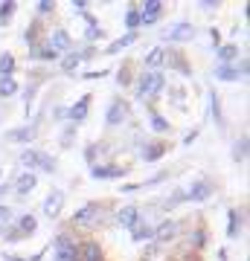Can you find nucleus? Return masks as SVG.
<instances>
[{
	"instance_id": "nucleus-25",
	"label": "nucleus",
	"mask_w": 250,
	"mask_h": 261,
	"mask_svg": "<svg viewBox=\"0 0 250 261\" xmlns=\"http://www.w3.org/2000/svg\"><path fill=\"white\" fill-rule=\"evenodd\" d=\"M35 229H38L35 215H24V218H20V224H18V232H20V235H32Z\"/></svg>"
},
{
	"instance_id": "nucleus-10",
	"label": "nucleus",
	"mask_w": 250,
	"mask_h": 261,
	"mask_svg": "<svg viewBox=\"0 0 250 261\" xmlns=\"http://www.w3.org/2000/svg\"><path fill=\"white\" fill-rule=\"evenodd\" d=\"M125 119H128V108H125L120 99L108 105V113H105V122H108V125H122Z\"/></svg>"
},
{
	"instance_id": "nucleus-18",
	"label": "nucleus",
	"mask_w": 250,
	"mask_h": 261,
	"mask_svg": "<svg viewBox=\"0 0 250 261\" xmlns=\"http://www.w3.org/2000/svg\"><path fill=\"white\" fill-rule=\"evenodd\" d=\"M241 224H244V215H241V209H230V226H227V238H239Z\"/></svg>"
},
{
	"instance_id": "nucleus-31",
	"label": "nucleus",
	"mask_w": 250,
	"mask_h": 261,
	"mask_svg": "<svg viewBox=\"0 0 250 261\" xmlns=\"http://www.w3.org/2000/svg\"><path fill=\"white\" fill-rule=\"evenodd\" d=\"M87 56H90V49H87V53H70V56H67L64 61H61V67H64V70H73V67L79 64L82 58H87Z\"/></svg>"
},
{
	"instance_id": "nucleus-34",
	"label": "nucleus",
	"mask_w": 250,
	"mask_h": 261,
	"mask_svg": "<svg viewBox=\"0 0 250 261\" xmlns=\"http://www.w3.org/2000/svg\"><path fill=\"white\" fill-rule=\"evenodd\" d=\"M151 128H154V130H160V134H166V130H169V122L163 119L160 113H151Z\"/></svg>"
},
{
	"instance_id": "nucleus-33",
	"label": "nucleus",
	"mask_w": 250,
	"mask_h": 261,
	"mask_svg": "<svg viewBox=\"0 0 250 261\" xmlns=\"http://www.w3.org/2000/svg\"><path fill=\"white\" fill-rule=\"evenodd\" d=\"M15 15V3L12 0H6V3H0V23H6V20Z\"/></svg>"
},
{
	"instance_id": "nucleus-12",
	"label": "nucleus",
	"mask_w": 250,
	"mask_h": 261,
	"mask_svg": "<svg viewBox=\"0 0 250 261\" xmlns=\"http://www.w3.org/2000/svg\"><path fill=\"white\" fill-rule=\"evenodd\" d=\"M73 47V41H70V35H67V29H56L53 35H50V49H56L58 56L64 53V49Z\"/></svg>"
},
{
	"instance_id": "nucleus-22",
	"label": "nucleus",
	"mask_w": 250,
	"mask_h": 261,
	"mask_svg": "<svg viewBox=\"0 0 250 261\" xmlns=\"http://www.w3.org/2000/svg\"><path fill=\"white\" fill-rule=\"evenodd\" d=\"M236 58H239V47H236V44L218 47V61H221V64H230V61H236Z\"/></svg>"
},
{
	"instance_id": "nucleus-28",
	"label": "nucleus",
	"mask_w": 250,
	"mask_h": 261,
	"mask_svg": "<svg viewBox=\"0 0 250 261\" xmlns=\"http://www.w3.org/2000/svg\"><path fill=\"white\" fill-rule=\"evenodd\" d=\"M125 27H128V32H137V27H140V12H137V6H131V9L125 12Z\"/></svg>"
},
{
	"instance_id": "nucleus-16",
	"label": "nucleus",
	"mask_w": 250,
	"mask_h": 261,
	"mask_svg": "<svg viewBox=\"0 0 250 261\" xmlns=\"http://www.w3.org/2000/svg\"><path fill=\"white\" fill-rule=\"evenodd\" d=\"M79 261H102V250L96 241H87L79 247Z\"/></svg>"
},
{
	"instance_id": "nucleus-6",
	"label": "nucleus",
	"mask_w": 250,
	"mask_h": 261,
	"mask_svg": "<svg viewBox=\"0 0 250 261\" xmlns=\"http://www.w3.org/2000/svg\"><path fill=\"white\" fill-rule=\"evenodd\" d=\"M137 12H140V27H151L163 15V0H146L143 9H137Z\"/></svg>"
},
{
	"instance_id": "nucleus-38",
	"label": "nucleus",
	"mask_w": 250,
	"mask_h": 261,
	"mask_svg": "<svg viewBox=\"0 0 250 261\" xmlns=\"http://www.w3.org/2000/svg\"><path fill=\"white\" fill-rule=\"evenodd\" d=\"M6 261H29V258H20V255H9Z\"/></svg>"
},
{
	"instance_id": "nucleus-9",
	"label": "nucleus",
	"mask_w": 250,
	"mask_h": 261,
	"mask_svg": "<svg viewBox=\"0 0 250 261\" xmlns=\"http://www.w3.org/2000/svg\"><path fill=\"white\" fill-rule=\"evenodd\" d=\"M125 174V166H90V177L93 180H113Z\"/></svg>"
},
{
	"instance_id": "nucleus-24",
	"label": "nucleus",
	"mask_w": 250,
	"mask_h": 261,
	"mask_svg": "<svg viewBox=\"0 0 250 261\" xmlns=\"http://www.w3.org/2000/svg\"><path fill=\"white\" fill-rule=\"evenodd\" d=\"M134 41H137V32H128L125 38H120V41H113V44H111L108 49H105V53H111V56H113V53H122V49H125V47H131Z\"/></svg>"
},
{
	"instance_id": "nucleus-5",
	"label": "nucleus",
	"mask_w": 250,
	"mask_h": 261,
	"mask_svg": "<svg viewBox=\"0 0 250 261\" xmlns=\"http://www.w3.org/2000/svg\"><path fill=\"white\" fill-rule=\"evenodd\" d=\"M163 38L172 41V44H186V41H192L195 38V27L192 23H186V20H180V23H175V27H169L166 32H163Z\"/></svg>"
},
{
	"instance_id": "nucleus-32",
	"label": "nucleus",
	"mask_w": 250,
	"mask_h": 261,
	"mask_svg": "<svg viewBox=\"0 0 250 261\" xmlns=\"http://www.w3.org/2000/svg\"><path fill=\"white\" fill-rule=\"evenodd\" d=\"M210 105H213V116H215V122H218V128H224V116H221V102H218V93H213Z\"/></svg>"
},
{
	"instance_id": "nucleus-23",
	"label": "nucleus",
	"mask_w": 250,
	"mask_h": 261,
	"mask_svg": "<svg viewBox=\"0 0 250 261\" xmlns=\"http://www.w3.org/2000/svg\"><path fill=\"white\" fill-rule=\"evenodd\" d=\"M12 70H15V56L3 53L0 56V79H12Z\"/></svg>"
},
{
	"instance_id": "nucleus-29",
	"label": "nucleus",
	"mask_w": 250,
	"mask_h": 261,
	"mask_svg": "<svg viewBox=\"0 0 250 261\" xmlns=\"http://www.w3.org/2000/svg\"><path fill=\"white\" fill-rule=\"evenodd\" d=\"M29 56H32V58H44V61H56L58 53H56V49H50V47H35Z\"/></svg>"
},
{
	"instance_id": "nucleus-8",
	"label": "nucleus",
	"mask_w": 250,
	"mask_h": 261,
	"mask_svg": "<svg viewBox=\"0 0 250 261\" xmlns=\"http://www.w3.org/2000/svg\"><path fill=\"white\" fill-rule=\"evenodd\" d=\"M213 195V183L210 180H198V183H192L189 186V192H184V200H207V197Z\"/></svg>"
},
{
	"instance_id": "nucleus-14",
	"label": "nucleus",
	"mask_w": 250,
	"mask_h": 261,
	"mask_svg": "<svg viewBox=\"0 0 250 261\" xmlns=\"http://www.w3.org/2000/svg\"><path fill=\"white\" fill-rule=\"evenodd\" d=\"M117 221H120V226H125V229L137 226L140 224V209L137 206H122L120 215H117Z\"/></svg>"
},
{
	"instance_id": "nucleus-26",
	"label": "nucleus",
	"mask_w": 250,
	"mask_h": 261,
	"mask_svg": "<svg viewBox=\"0 0 250 261\" xmlns=\"http://www.w3.org/2000/svg\"><path fill=\"white\" fill-rule=\"evenodd\" d=\"M244 157H247V137L236 140V145H233V160L236 163H244Z\"/></svg>"
},
{
	"instance_id": "nucleus-1",
	"label": "nucleus",
	"mask_w": 250,
	"mask_h": 261,
	"mask_svg": "<svg viewBox=\"0 0 250 261\" xmlns=\"http://www.w3.org/2000/svg\"><path fill=\"white\" fill-rule=\"evenodd\" d=\"M163 84H166V75L160 73V70H148V73L140 75L137 82V99H154V96L163 90Z\"/></svg>"
},
{
	"instance_id": "nucleus-21",
	"label": "nucleus",
	"mask_w": 250,
	"mask_h": 261,
	"mask_svg": "<svg viewBox=\"0 0 250 261\" xmlns=\"http://www.w3.org/2000/svg\"><path fill=\"white\" fill-rule=\"evenodd\" d=\"M163 61H166V49L163 47H151V53L146 56V67L148 70H154V67H160Z\"/></svg>"
},
{
	"instance_id": "nucleus-7",
	"label": "nucleus",
	"mask_w": 250,
	"mask_h": 261,
	"mask_svg": "<svg viewBox=\"0 0 250 261\" xmlns=\"http://www.w3.org/2000/svg\"><path fill=\"white\" fill-rule=\"evenodd\" d=\"M61 206H64V192L61 189H53L44 200V215L47 218H58L61 215Z\"/></svg>"
},
{
	"instance_id": "nucleus-19",
	"label": "nucleus",
	"mask_w": 250,
	"mask_h": 261,
	"mask_svg": "<svg viewBox=\"0 0 250 261\" xmlns=\"http://www.w3.org/2000/svg\"><path fill=\"white\" fill-rule=\"evenodd\" d=\"M32 137H35V128H15L6 134L9 142H32Z\"/></svg>"
},
{
	"instance_id": "nucleus-13",
	"label": "nucleus",
	"mask_w": 250,
	"mask_h": 261,
	"mask_svg": "<svg viewBox=\"0 0 250 261\" xmlns=\"http://www.w3.org/2000/svg\"><path fill=\"white\" fill-rule=\"evenodd\" d=\"M35 183H38L35 174H32V171H24V174H18V180L12 183V189H15L18 195H29V192L35 189Z\"/></svg>"
},
{
	"instance_id": "nucleus-35",
	"label": "nucleus",
	"mask_w": 250,
	"mask_h": 261,
	"mask_svg": "<svg viewBox=\"0 0 250 261\" xmlns=\"http://www.w3.org/2000/svg\"><path fill=\"white\" fill-rule=\"evenodd\" d=\"M12 218H15V215H12V209H9V206H0V226L12 224Z\"/></svg>"
},
{
	"instance_id": "nucleus-3",
	"label": "nucleus",
	"mask_w": 250,
	"mask_h": 261,
	"mask_svg": "<svg viewBox=\"0 0 250 261\" xmlns=\"http://www.w3.org/2000/svg\"><path fill=\"white\" fill-rule=\"evenodd\" d=\"M53 247H56V261H79V247L67 232L58 235Z\"/></svg>"
},
{
	"instance_id": "nucleus-17",
	"label": "nucleus",
	"mask_w": 250,
	"mask_h": 261,
	"mask_svg": "<svg viewBox=\"0 0 250 261\" xmlns=\"http://www.w3.org/2000/svg\"><path fill=\"white\" fill-rule=\"evenodd\" d=\"M87 108H90V96H82V99H79V105H73V108H70V119H73V125L84 122V116H87Z\"/></svg>"
},
{
	"instance_id": "nucleus-11",
	"label": "nucleus",
	"mask_w": 250,
	"mask_h": 261,
	"mask_svg": "<svg viewBox=\"0 0 250 261\" xmlns=\"http://www.w3.org/2000/svg\"><path fill=\"white\" fill-rule=\"evenodd\" d=\"M96 218H99V206H96V203H87V206H82V209L73 215V224L87 226V224H93Z\"/></svg>"
},
{
	"instance_id": "nucleus-30",
	"label": "nucleus",
	"mask_w": 250,
	"mask_h": 261,
	"mask_svg": "<svg viewBox=\"0 0 250 261\" xmlns=\"http://www.w3.org/2000/svg\"><path fill=\"white\" fill-rule=\"evenodd\" d=\"M163 151H166V145H148V148L143 151V157H146V163H154V160L163 157Z\"/></svg>"
},
{
	"instance_id": "nucleus-2",
	"label": "nucleus",
	"mask_w": 250,
	"mask_h": 261,
	"mask_svg": "<svg viewBox=\"0 0 250 261\" xmlns=\"http://www.w3.org/2000/svg\"><path fill=\"white\" fill-rule=\"evenodd\" d=\"M20 166L32 171V168H41V171H56V160L44 154V151H35V148H27L20 151Z\"/></svg>"
},
{
	"instance_id": "nucleus-15",
	"label": "nucleus",
	"mask_w": 250,
	"mask_h": 261,
	"mask_svg": "<svg viewBox=\"0 0 250 261\" xmlns=\"http://www.w3.org/2000/svg\"><path fill=\"white\" fill-rule=\"evenodd\" d=\"M175 235H177V224H175V221H163L160 226H154V238H157L160 244L172 241Z\"/></svg>"
},
{
	"instance_id": "nucleus-36",
	"label": "nucleus",
	"mask_w": 250,
	"mask_h": 261,
	"mask_svg": "<svg viewBox=\"0 0 250 261\" xmlns=\"http://www.w3.org/2000/svg\"><path fill=\"white\" fill-rule=\"evenodd\" d=\"M53 9H56L53 0H38V12H41V15H47V12H53Z\"/></svg>"
},
{
	"instance_id": "nucleus-37",
	"label": "nucleus",
	"mask_w": 250,
	"mask_h": 261,
	"mask_svg": "<svg viewBox=\"0 0 250 261\" xmlns=\"http://www.w3.org/2000/svg\"><path fill=\"white\" fill-rule=\"evenodd\" d=\"M73 9H87V0H73Z\"/></svg>"
},
{
	"instance_id": "nucleus-4",
	"label": "nucleus",
	"mask_w": 250,
	"mask_h": 261,
	"mask_svg": "<svg viewBox=\"0 0 250 261\" xmlns=\"http://www.w3.org/2000/svg\"><path fill=\"white\" fill-rule=\"evenodd\" d=\"M215 79H218V82H241V79H247V58H241L239 67L218 64L215 67Z\"/></svg>"
},
{
	"instance_id": "nucleus-20",
	"label": "nucleus",
	"mask_w": 250,
	"mask_h": 261,
	"mask_svg": "<svg viewBox=\"0 0 250 261\" xmlns=\"http://www.w3.org/2000/svg\"><path fill=\"white\" fill-rule=\"evenodd\" d=\"M131 238L134 241H148V238H154V226H148L140 221L137 226H131Z\"/></svg>"
},
{
	"instance_id": "nucleus-27",
	"label": "nucleus",
	"mask_w": 250,
	"mask_h": 261,
	"mask_svg": "<svg viewBox=\"0 0 250 261\" xmlns=\"http://www.w3.org/2000/svg\"><path fill=\"white\" fill-rule=\"evenodd\" d=\"M18 93V82L15 79H0V96L6 99V96H15Z\"/></svg>"
}]
</instances>
